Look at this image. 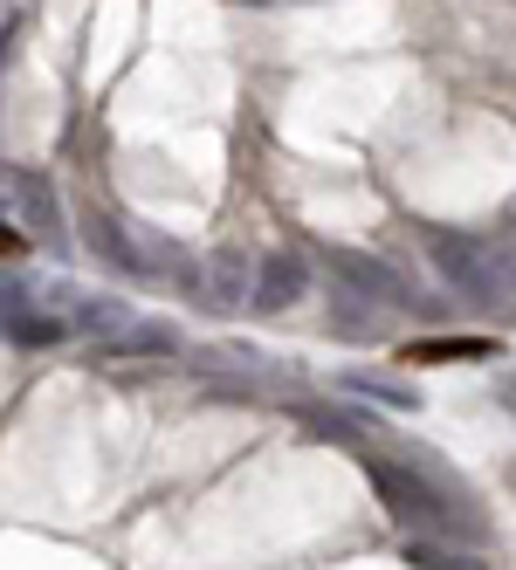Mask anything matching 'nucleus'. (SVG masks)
<instances>
[{
	"label": "nucleus",
	"instance_id": "423d86ee",
	"mask_svg": "<svg viewBox=\"0 0 516 570\" xmlns=\"http://www.w3.org/2000/svg\"><path fill=\"white\" fill-rule=\"evenodd\" d=\"M303 433H317V440H351V446H359L366 433H379V420H372V405H366V413H351V405H303Z\"/></svg>",
	"mask_w": 516,
	"mask_h": 570
},
{
	"label": "nucleus",
	"instance_id": "9d476101",
	"mask_svg": "<svg viewBox=\"0 0 516 570\" xmlns=\"http://www.w3.org/2000/svg\"><path fill=\"white\" fill-rule=\"evenodd\" d=\"M110 351H132V357H173V351H179V331H173V323H125V331L110 337Z\"/></svg>",
	"mask_w": 516,
	"mask_h": 570
},
{
	"label": "nucleus",
	"instance_id": "9b49d317",
	"mask_svg": "<svg viewBox=\"0 0 516 570\" xmlns=\"http://www.w3.org/2000/svg\"><path fill=\"white\" fill-rule=\"evenodd\" d=\"M407 364H448V357H496V337H427L400 351Z\"/></svg>",
	"mask_w": 516,
	"mask_h": 570
},
{
	"label": "nucleus",
	"instance_id": "4468645a",
	"mask_svg": "<svg viewBox=\"0 0 516 570\" xmlns=\"http://www.w3.org/2000/svg\"><path fill=\"white\" fill-rule=\"evenodd\" d=\"M193 364H201V372H262L269 357H255V351H234V344H221V351H201Z\"/></svg>",
	"mask_w": 516,
	"mask_h": 570
},
{
	"label": "nucleus",
	"instance_id": "1a4fd4ad",
	"mask_svg": "<svg viewBox=\"0 0 516 570\" xmlns=\"http://www.w3.org/2000/svg\"><path fill=\"white\" fill-rule=\"evenodd\" d=\"M125 323H132V309L125 303H117V296H84V303H76L69 309V331H84V337H117V331H125Z\"/></svg>",
	"mask_w": 516,
	"mask_h": 570
},
{
	"label": "nucleus",
	"instance_id": "39448f33",
	"mask_svg": "<svg viewBox=\"0 0 516 570\" xmlns=\"http://www.w3.org/2000/svg\"><path fill=\"white\" fill-rule=\"evenodd\" d=\"M331 268L351 282V296H366V303H400L407 296V282L392 275L379 255H331Z\"/></svg>",
	"mask_w": 516,
	"mask_h": 570
},
{
	"label": "nucleus",
	"instance_id": "f257e3e1",
	"mask_svg": "<svg viewBox=\"0 0 516 570\" xmlns=\"http://www.w3.org/2000/svg\"><path fill=\"white\" fill-rule=\"evenodd\" d=\"M379 502L392 509L400 529H420L434 543H475L483 537V509L468 502V488L434 461V454H413V461H366Z\"/></svg>",
	"mask_w": 516,
	"mask_h": 570
},
{
	"label": "nucleus",
	"instance_id": "ddd939ff",
	"mask_svg": "<svg viewBox=\"0 0 516 570\" xmlns=\"http://www.w3.org/2000/svg\"><path fill=\"white\" fill-rule=\"evenodd\" d=\"M413 570H475V557H455L448 543H434V537H407V550H400Z\"/></svg>",
	"mask_w": 516,
	"mask_h": 570
},
{
	"label": "nucleus",
	"instance_id": "6e6552de",
	"mask_svg": "<svg viewBox=\"0 0 516 570\" xmlns=\"http://www.w3.org/2000/svg\"><path fill=\"white\" fill-rule=\"evenodd\" d=\"M344 392L366 399V405H392V413H413L420 405V392L407 379H386V372H344Z\"/></svg>",
	"mask_w": 516,
	"mask_h": 570
},
{
	"label": "nucleus",
	"instance_id": "20e7f679",
	"mask_svg": "<svg viewBox=\"0 0 516 570\" xmlns=\"http://www.w3.org/2000/svg\"><path fill=\"white\" fill-rule=\"evenodd\" d=\"M0 199H8V207L35 227V234H42L49 240V248H56V240H62V214H56V186L42 179V173H8V193H0Z\"/></svg>",
	"mask_w": 516,
	"mask_h": 570
},
{
	"label": "nucleus",
	"instance_id": "7ed1b4c3",
	"mask_svg": "<svg viewBox=\"0 0 516 570\" xmlns=\"http://www.w3.org/2000/svg\"><path fill=\"white\" fill-rule=\"evenodd\" d=\"M303 296H310V268H303L290 248L255 255V289H249V309H255V316H283V309H296Z\"/></svg>",
	"mask_w": 516,
	"mask_h": 570
},
{
	"label": "nucleus",
	"instance_id": "f03ea898",
	"mask_svg": "<svg viewBox=\"0 0 516 570\" xmlns=\"http://www.w3.org/2000/svg\"><path fill=\"white\" fill-rule=\"evenodd\" d=\"M249 289H255V262L242 248H221V255H207V268L186 275V296L201 309H221V316L249 309Z\"/></svg>",
	"mask_w": 516,
	"mask_h": 570
},
{
	"label": "nucleus",
	"instance_id": "f8f14e48",
	"mask_svg": "<svg viewBox=\"0 0 516 570\" xmlns=\"http://www.w3.org/2000/svg\"><path fill=\"white\" fill-rule=\"evenodd\" d=\"M0 331H8L14 344H62L69 323H62V316H42V309L28 303V309H14V316H0Z\"/></svg>",
	"mask_w": 516,
	"mask_h": 570
},
{
	"label": "nucleus",
	"instance_id": "dca6fc26",
	"mask_svg": "<svg viewBox=\"0 0 516 570\" xmlns=\"http://www.w3.org/2000/svg\"><path fill=\"white\" fill-rule=\"evenodd\" d=\"M0 193H8V166H0Z\"/></svg>",
	"mask_w": 516,
	"mask_h": 570
},
{
	"label": "nucleus",
	"instance_id": "2eb2a0df",
	"mask_svg": "<svg viewBox=\"0 0 516 570\" xmlns=\"http://www.w3.org/2000/svg\"><path fill=\"white\" fill-rule=\"evenodd\" d=\"M0 255H21V234L14 227H0Z\"/></svg>",
	"mask_w": 516,
	"mask_h": 570
},
{
	"label": "nucleus",
	"instance_id": "0eeeda50",
	"mask_svg": "<svg viewBox=\"0 0 516 570\" xmlns=\"http://www.w3.org/2000/svg\"><path fill=\"white\" fill-rule=\"evenodd\" d=\"M427 262L441 268L455 289L468 296V282H475V268H483V248H475L468 234H427Z\"/></svg>",
	"mask_w": 516,
	"mask_h": 570
}]
</instances>
